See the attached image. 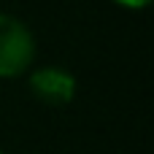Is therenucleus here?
Masks as SVG:
<instances>
[{"mask_svg": "<svg viewBox=\"0 0 154 154\" xmlns=\"http://www.w3.org/2000/svg\"><path fill=\"white\" fill-rule=\"evenodd\" d=\"M30 89L41 103L49 106H65L73 100L76 79L62 68H41L30 76Z\"/></svg>", "mask_w": 154, "mask_h": 154, "instance_id": "obj_2", "label": "nucleus"}, {"mask_svg": "<svg viewBox=\"0 0 154 154\" xmlns=\"http://www.w3.org/2000/svg\"><path fill=\"white\" fill-rule=\"evenodd\" d=\"M0 154H3V152H0Z\"/></svg>", "mask_w": 154, "mask_h": 154, "instance_id": "obj_4", "label": "nucleus"}, {"mask_svg": "<svg viewBox=\"0 0 154 154\" xmlns=\"http://www.w3.org/2000/svg\"><path fill=\"white\" fill-rule=\"evenodd\" d=\"M35 57L32 32L16 16L0 14V76L11 79L27 70Z\"/></svg>", "mask_w": 154, "mask_h": 154, "instance_id": "obj_1", "label": "nucleus"}, {"mask_svg": "<svg viewBox=\"0 0 154 154\" xmlns=\"http://www.w3.org/2000/svg\"><path fill=\"white\" fill-rule=\"evenodd\" d=\"M116 3H122V5H127V8H141V5H146L149 0H116Z\"/></svg>", "mask_w": 154, "mask_h": 154, "instance_id": "obj_3", "label": "nucleus"}]
</instances>
